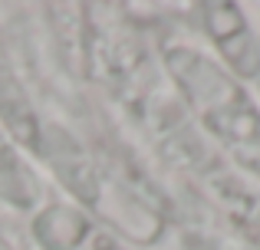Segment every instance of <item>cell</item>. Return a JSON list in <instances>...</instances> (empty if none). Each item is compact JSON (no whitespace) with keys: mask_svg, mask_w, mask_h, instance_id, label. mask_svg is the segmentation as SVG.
I'll list each match as a JSON object with an SVG mask.
<instances>
[{"mask_svg":"<svg viewBox=\"0 0 260 250\" xmlns=\"http://www.w3.org/2000/svg\"><path fill=\"white\" fill-rule=\"evenodd\" d=\"M161 69L181 105L250 178H260V99L194 43H165Z\"/></svg>","mask_w":260,"mask_h":250,"instance_id":"1","label":"cell"},{"mask_svg":"<svg viewBox=\"0 0 260 250\" xmlns=\"http://www.w3.org/2000/svg\"><path fill=\"white\" fill-rule=\"evenodd\" d=\"M40 250H135L79 201H43L30 218Z\"/></svg>","mask_w":260,"mask_h":250,"instance_id":"2","label":"cell"},{"mask_svg":"<svg viewBox=\"0 0 260 250\" xmlns=\"http://www.w3.org/2000/svg\"><path fill=\"white\" fill-rule=\"evenodd\" d=\"M198 23L211 43V56L231 69L241 83H254V73L260 63V30L250 23V17L237 4H201L198 7Z\"/></svg>","mask_w":260,"mask_h":250,"instance_id":"3","label":"cell"},{"mask_svg":"<svg viewBox=\"0 0 260 250\" xmlns=\"http://www.w3.org/2000/svg\"><path fill=\"white\" fill-rule=\"evenodd\" d=\"M0 128L17 141L20 148L46 155V135L43 122H40L37 109H33L26 89L20 86V79L13 76V69L0 59Z\"/></svg>","mask_w":260,"mask_h":250,"instance_id":"4","label":"cell"},{"mask_svg":"<svg viewBox=\"0 0 260 250\" xmlns=\"http://www.w3.org/2000/svg\"><path fill=\"white\" fill-rule=\"evenodd\" d=\"M43 181L26 161L20 145L0 128V204L17 211H37L43 204Z\"/></svg>","mask_w":260,"mask_h":250,"instance_id":"5","label":"cell"},{"mask_svg":"<svg viewBox=\"0 0 260 250\" xmlns=\"http://www.w3.org/2000/svg\"><path fill=\"white\" fill-rule=\"evenodd\" d=\"M257 181H260V178H257Z\"/></svg>","mask_w":260,"mask_h":250,"instance_id":"6","label":"cell"}]
</instances>
